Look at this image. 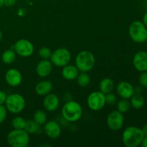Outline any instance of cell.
<instances>
[{
	"mask_svg": "<svg viewBox=\"0 0 147 147\" xmlns=\"http://www.w3.org/2000/svg\"><path fill=\"white\" fill-rule=\"evenodd\" d=\"M144 137L142 129L136 126H129L122 134V142L126 147H137L140 146Z\"/></svg>",
	"mask_w": 147,
	"mask_h": 147,
	"instance_id": "1",
	"label": "cell"
},
{
	"mask_svg": "<svg viewBox=\"0 0 147 147\" xmlns=\"http://www.w3.org/2000/svg\"><path fill=\"white\" fill-rule=\"evenodd\" d=\"M62 115L67 121L76 122L81 118L83 109L77 101L73 100H67L62 108Z\"/></svg>",
	"mask_w": 147,
	"mask_h": 147,
	"instance_id": "2",
	"label": "cell"
},
{
	"mask_svg": "<svg viewBox=\"0 0 147 147\" xmlns=\"http://www.w3.org/2000/svg\"><path fill=\"white\" fill-rule=\"evenodd\" d=\"M30 141V135L24 129H14L7 136V143L11 147H27Z\"/></svg>",
	"mask_w": 147,
	"mask_h": 147,
	"instance_id": "3",
	"label": "cell"
},
{
	"mask_svg": "<svg viewBox=\"0 0 147 147\" xmlns=\"http://www.w3.org/2000/svg\"><path fill=\"white\" fill-rule=\"evenodd\" d=\"M96 63V58L90 52L84 50L76 55V66L80 72H88L93 69Z\"/></svg>",
	"mask_w": 147,
	"mask_h": 147,
	"instance_id": "4",
	"label": "cell"
},
{
	"mask_svg": "<svg viewBox=\"0 0 147 147\" xmlns=\"http://www.w3.org/2000/svg\"><path fill=\"white\" fill-rule=\"evenodd\" d=\"M129 34L134 42L143 43L147 40V27L142 22L134 21L129 26Z\"/></svg>",
	"mask_w": 147,
	"mask_h": 147,
	"instance_id": "5",
	"label": "cell"
},
{
	"mask_svg": "<svg viewBox=\"0 0 147 147\" xmlns=\"http://www.w3.org/2000/svg\"><path fill=\"white\" fill-rule=\"evenodd\" d=\"M4 104L8 111L14 114H17L24 110L25 107V100L22 95L12 93L7 96Z\"/></svg>",
	"mask_w": 147,
	"mask_h": 147,
	"instance_id": "6",
	"label": "cell"
},
{
	"mask_svg": "<svg viewBox=\"0 0 147 147\" xmlns=\"http://www.w3.org/2000/svg\"><path fill=\"white\" fill-rule=\"evenodd\" d=\"M71 59V54L67 48L60 47L52 53L50 61L57 67H64L69 64Z\"/></svg>",
	"mask_w": 147,
	"mask_h": 147,
	"instance_id": "7",
	"label": "cell"
},
{
	"mask_svg": "<svg viewBox=\"0 0 147 147\" xmlns=\"http://www.w3.org/2000/svg\"><path fill=\"white\" fill-rule=\"evenodd\" d=\"M87 104L92 111L101 110L106 105V96L101 91L93 92L88 97Z\"/></svg>",
	"mask_w": 147,
	"mask_h": 147,
	"instance_id": "8",
	"label": "cell"
},
{
	"mask_svg": "<svg viewBox=\"0 0 147 147\" xmlns=\"http://www.w3.org/2000/svg\"><path fill=\"white\" fill-rule=\"evenodd\" d=\"M14 50L17 55L21 57H27L34 53V45L32 43L26 39H21L15 42Z\"/></svg>",
	"mask_w": 147,
	"mask_h": 147,
	"instance_id": "9",
	"label": "cell"
},
{
	"mask_svg": "<svg viewBox=\"0 0 147 147\" xmlns=\"http://www.w3.org/2000/svg\"><path fill=\"white\" fill-rule=\"evenodd\" d=\"M106 122L111 130L115 131L120 130L124 123L123 113H121L118 110L113 111L108 115Z\"/></svg>",
	"mask_w": 147,
	"mask_h": 147,
	"instance_id": "10",
	"label": "cell"
},
{
	"mask_svg": "<svg viewBox=\"0 0 147 147\" xmlns=\"http://www.w3.org/2000/svg\"><path fill=\"white\" fill-rule=\"evenodd\" d=\"M133 65L139 72L147 71V52L139 51L136 53L134 56Z\"/></svg>",
	"mask_w": 147,
	"mask_h": 147,
	"instance_id": "11",
	"label": "cell"
},
{
	"mask_svg": "<svg viewBox=\"0 0 147 147\" xmlns=\"http://www.w3.org/2000/svg\"><path fill=\"white\" fill-rule=\"evenodd\" d=\"M43 131L50 139H57L61 134L60 126L55 121L46 122L43 126Z\"/></svg>",
	"mask_w": 147,
	"mask_h": 147,
	"instance_id": "12",
	"label": "cell"
},
{
	"mask_svg": "<svg viewBox=\"0 0 147 147\" xmlns=\"http://www.w3.org/2000/svg\"><path fill=\"white\" fill-rule=\"evenodd\" d=\"M5 80L9 86L11 87H17L21 84L22 81V76L18 70L11 68L6 73Z\"/></svg>",
	"mask_w": 147,
	"mask_h": 147,
	"instance_id": "13",
	"label": "cell"
},
{
	"mask_svg": "<svg viewBox=\"0 0 147 147\" xmlns=\"http://www.w3.org/2000/svg\"><path fill=\"white\" fill-rule=\"evenodd\" d=\"M116 91L122 98L129 99L134 94V88L129 82L121 81L117 85Z\"/></svg>",
	"mask_w": 147,
	"mask_h": 147,
	"instance_id": "14",
	"label": "cell"
},
{
	"mask_svg": "<svg viewBox=\"0 0 147 147\" xmlns=\"http://www.w3.org/2000/svg\"><path fill=\"white\" fill-rule=\"evenodd\" d=\"M53 70V63L48 59H43L36 67V73L40 78H46L50 76Z\"/></svg>",
	"mask_w": 147,
	"mask_h": 147,
	"instance_id": "15",
	"label": "cell"
},
{
	"mask_svg": "<svg viewBox=\"0 0 147 147\" xmlns=\"http://www.w3.org/2000/svg\"><path fill=\"white\" fill-rule=\"evenodd\" d=\"M59 105H60V100L54 93H48L46 95L43 100V106L47 111H55L59 107Z\"/></svg>",
	"mask_w": 147,
	"mask_h": 147,
	"instance_id": "16",
	"label": "cell"
},
{
	"mask_svg": "<svg viewBox=\"0 0 147 147\" xmlns=\"http://www.w3.org/2000/svg\"><path fill=\"white\" fill-rule=\"evenodd\" d=\"M79 74V70L77 67L72 65L64 66L62 70V76L65 80H73L77 78Z\"/></svg>",
	"mask_w": 147,
	"mask_h": 147,
	"instance_id": "17",
	"label": "cell"
},
{
	"mask_svg": "<svg viewBox=\"0 0 147 147\" xmlns=\"http://www.w3.org/2000/svg\"><path fill=\"white\" fill-rule=\"evenodd\" d=\"M53 89V84L49 80H42L36 85L35 92L38 96H45L50 93Z\"/></svg>",
	"mask_w": 147,
	"mask_h": 147,
	"instance_id": "18",
	"label": "cell"
},
{
	"mask_svg": "<svg viewBox=\"0 0 147 147\" xmlns=\"http://www.w3.org/2000/svg\"><path fill=\"white\" fill-rule=\"evenodd\" d=\"M113 88H114L113 81L111 78H103L100 82V84H99L100 91L104 93L105 95L112 92V90H113Z\"/></svg>",
	"mask_w": 147,
	"mask_h": 147,
	"instance_id": "19",
	"label": "cell"
},
{
	"mask_svg": "<svg viewBox=\"0 0 147 147\" xmlns=\"http://www.w3.org/2000/svg\"><path fill=\"white\" fill-rule=\"evenodd\" d=\"M24 129L28 134H40L42 131L41 126L36 123L34 120L26 121L25 126H24Z\"/></svg>",
	"mask_w": 147,
	"mask_h": 147,
	"instance_id": "20",
	"label": "cell"
},
{
	"mask_svg": "<svg viewBox=\"0 0 147 147\" xmlns=\"http://www.w3.org/2000/svg\"><path fill=\"white\" fill-rule=\"evenodd\" d=\"M144 98L142 96L141 93H134L131 97V106L135 109H140L144 106Z\"/></svg>",
	"mask_w": 147,
	"mask_h": 147,
	"instance_id": "21",
	"label": "cell"
},
{
	"mask_svg": "<svg viewBox=\"0 0 147 147\" xmlns=\"http://www.w3.org/2000/svg\"><path fill=\"white\" fill-rule=\"evenodd\" d=\"M1 60L5 64H11L16 60L15 51L13 50H7L3 53Z\"/></svg>",
	"mask_w": 147,
	"mask_h": 147,
	"instance_id": "22",
	"label": "cell"
},
{
	"mask_svg": "<svg viewBox=\"0 0 147 147\" xmlns=\"http://www.w3.org/2000/svg\"><path fill=\"white\" fill-rule=\"evenodd\" d=\"M47 116L45 112L43 110H37L34 113L33 120L40 126H42L47 122Z\"/></svg>",
	"mask_w": 147,
	"mask_h": 147,
	"instance_id": "23",
	"label": "cell"
},
{
	"mask_svg": "<svg viewBox=\"0 0 147 147\" xmlns=\"http://www.w3.org/2000/svg\"><path fill=\"white\" fill-rule=\"evenodd\" d=\"M76 79L78 85L81 87H86L90 83V77L86 72H81Z\"/></svg>",
	"mask_w": 147,
	"mask_h": 147,
	"instance_id": "24",
	"label": "cell"
},
{
	"mask_svg": "<svg viewBox=\"0 0 147 147\" xmlns=\"http://www.w3.org/2000/svg\"><path fill=\"white\" fill-rule=\"evenodd\" d=\"M130 108L131 103L128 99L122 98L117 103V110L122 113H125L129 111Z\"/></svg>",
	"mask_w": 147,
	"mask_h": 147,
	"instance_id": "25",
	"label": "cell"
},
{
	"mask_svg": "<svg viewBox=\"0 0 147 147\" xmlns=\"http://www.w3.org/2000/svg\"><path fill=\"white\" fill-rule=\"evenodd\" d=\"M25 123V119L21 116H16L11 121V125L15 129H24Z\"/></svg>",
	"mask_w": 147,
	"mask_h": 147,
	"instance_id": "26",
	"label": "cell"
},
{
	"mask_svg": "<svg viewBox=\"0 0 147 147\" xmlns=\"http://www.w3.org/2000/svg\"><path fill=\"white\" fill-rule=\"evenodd\" d=\"M39 55L43 59H49L50 58V56L52 55V52L50 48L47 47H42L39 50Z\"/></svg>",
	"mask_w": 147,
	"mask_h": 147,
	"instance_id": "27",
	"label": "cell"
},
{
	"mask_svg": "<svg viewBox=\"0 0 147 147\" xmlns=\"http://www.w3.org/2000/svg\"><path fill=\"white\" fill-rule=\"evenodd\" d=\"M106 96V103L109 105H113L117 101V97L114 93H112L111 92L105 95Z\"/></svg>",
	"mask_w": 147,
	"mask_h": 147,
	"instance_id": "28",
	"label": "cell"
},
{
	"mask_svg": "<svg viewBox=\"0 0 147 147\" xmlns=\"http://www.w3.org/2000/svg\"><path fill=\"white\" fill-rule=\"evenodd\" d=\"M139 84L144 88H147V71L142 72L139 77Z\"/></svg>",
	"mask_w": 147,
	"mask_h": 147,
	"instance_id": "29",
	"label": "cell"
},
{
	"mask_svg": "<svg viewBox=\"0 0 147 147\" xmlns=\"http://www.w3.org/2000/svg\"><path fill=\"white\" fill-rule=\"evenodd\" d=\"M7 116V109L4 105H0V124L5 121Z\"/></svg>",
	"mask_w": 147,
	"mask_h": 147,
	"instance_id": "30",
	"label": "cell"
},
{
	"mask_svg": "<svg viewBox=\"0 0 147 147\" xmlns=\"http://www.w3.org/2000/svg\"><path fill=\"white\" fill-rule=\"evenodd\" d=\"M7 95L4 91L0 90V105H4L5 103L6 98H7Z\"/></svg>",
	"mask_w": 147,
	"mask_h": 147,
	"instance_id": "31",
	"label": "cell"
},
{
	"mask_svg": "<svg viewBox=\"0 0 147 147\" xmlns=\"http://www.w3.org/2000/svg\"><path fill=\"white\" fill-rule=\"evenodd\" d=\"M4 3L7 7H12L15 4L16 0H4Z\"/></svg>",
	"mask_w": 147,
	"mask_h": 147,
	"instance_id": "32",
	"label": "cell"
},
{
	"mask_svg": "<svg viewBox=\"0 0 147 147\" xmlns=\"http://www.w3.org/2000/svg\"><path fill=\"white\" fill-rule=\"evenodd\" d=\"M141 146L142 147H147V136H144L143 138L142 143H141Z\"/></svg>",
	"mask_w": 147,
	"mask_h": 147,
	"instance_id": "33",
	"label": "cell"
},
{
	"mask_svg": "<svg viewBox=\"0 0 147 147\" xmlns=\"http://www.w3.org/2000/svg\"><path fill=\"white\" fill-rule=\"evenodd\" d=\"M142 22L144 24V25L147 27V11L146 13H145L144 14L143 16V22Z\"/></svg>",
	"mask_w": 147,
	"mask_h": 147,
	"instance_id": "34",
	"label": "cell"
},
{
	"mask_svg": "<svg viewBox=\"0 0 147 147\" xmlns=\"http://www.w3.org/2000/svg\"><path fill=\"white\" fill-rule=\"evenodd\" d=\"M142 131H143L144 136H147V123H146V124H145L144 126L142 127Z\"/></svg>",
	"mask_w": 147,
	"mask_h": 147,
	"instance_id": "35",
	"label": "cell"
},
{
	"mask_svg": "<svg viewBox=\"0 0 147 147\" xmlns=\"http://www.w3.org/2000/svg\"><path fill=\"white\" fill-rule=\"evenodd\" d=\"M142 91V88L141 87H136L134 88L135 93H141Z\"/></svg>",
	"mask_w": 147,
	"mask_h": 147,
	"instance_id": "36",
	"label": "cell"
},
{
	"mask_svg": "<svg viewBox=\"0 0 147 147\" xmlns=\"http://www.w3.org/2000/svg\"><path fill=\"white\" fill-rule=\"evenodd\" d=\"M4 5V0H0V8H1Z\"/></svg>",
	"mask_w": 147,
	"mask_h": 147,
	"instance_id": "37",
	"label": "cell"
},
{
	"mask_svg": "<svg viewBox=\"0 0 147 147\" xmlns=\"http://www.w3.org/2000/svg\"><path fill=\"white\" fill-rule=\"evenodd\" d=\"M2 37H3L2 32H1V31L0 30V42H1V40H2Z\"/></svg>",
	"mask_w": 147,
	"mask_h": 147,
	"instance_id": "38",
	"label": "cell"
},
{
	"mask_svg": "<svg viewBox=\"0 0 147 147\" xmlns=\"http://www.w3.org/2000/svg\"><path fill=\"white\" fill-rule=\"evenodd\" d=\"M146 42H147V40H146Z\"/></svg>",
	"mask_w": 147,
	"mask_h": 147,
	"instance_id": "39",
	"label": "cell"
}]
</instances>
